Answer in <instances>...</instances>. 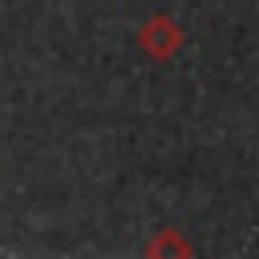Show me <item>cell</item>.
Listing matches in <instances>:
<instances>
[{
	"label": "cell",
	"instance_id": "1",
	"mask_svg": "<svg viewBox=\"0 0 259 259\" xmlns=\"http://www.w3.org/2000/svg\"><path fill=\"white\" fill-rule=\"evenodd\" d=\"M134 40H138V49H142L150 61H170V57H178V49L186 45V28H182L170 12H154V16H146V20L138 24Z\"/></svg>",
	"mask_w": 259,
	"mask_h": 259
},
{
	"label": "cell",
	"instance_id": "2",
	"mask_svg": "<svg viewBox=\"0 0 259 259\" xmlns=\"http://www.w3.org/2000/svg\"><path fill=\"white\" fill-rule=\"evenodd\" d=\"M146 255H190V243H182L174 227H162L154 243H146Z\"/></svg>",
	"mask_w": 259,
	"mask_h": 259
}]
</instances>
